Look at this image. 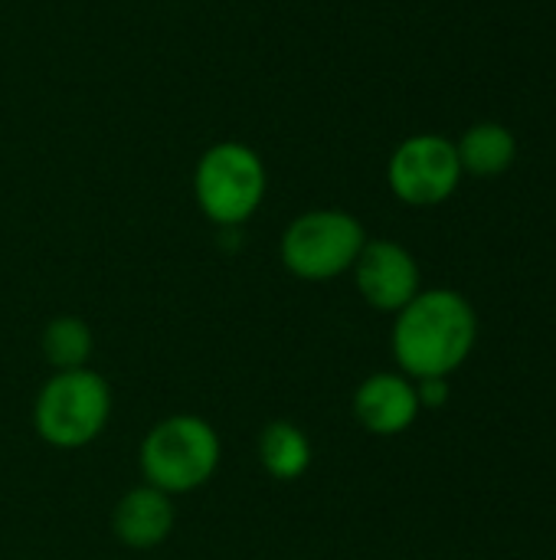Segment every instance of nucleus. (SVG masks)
<instances>
[{
	"instance_id": "nucleus-1",
	"label": "nucleus",
	"mask_w": 556,
	"mask_h": 560,
	"mask_svg": "<svg viewBox=\"0 0 556 560\" xmlns=\"http://www.w3.org/2000/svg\"><path fill=\"white\" fill-rule=\"evenodd\" d=\"M478 315L456 289H419V295L393 315L390 351L397 371L423 377H452L475 351Z\"/></svg>"
},
{
	"instance_id": "nucleus-2",
	"label": "nucleus",
	"mask_w": 556,
	"mask_h": 560,
	"mask_svg": "<svg viewBox=\"0 0 556 560\" xmlns=\"http://www.w3.org/2000/svg\"><path fill=\"white\" fill-rule=\"evenodd\" d=\"M223 463L220 430L197 413H170L157 420L138 450L141 482L164 495H193L206 489Z\"/></svg>"
},
{
	"instance_id": "nucleus-3",
	"label": "nucleus",
	"mask_w": 556,
	"mask_h": 560,
	"mask_svg": "<svg viewBox=\"0 0 556 560\" xmlns=\"http://www.w3.org/2000/svg\"><path fill=\"white\" fill-rule=\"evenodd\" d=\"M115 397L108 381L88 364L75 371H52L33 400L36 436L62 453L92 446L111 423Z\"/></svg>"
},
{
	"instance_id": "nucleus-4",
	"label": "nucleus",
	"mask_w": 556,
	"mask_h": 560,
	"mask_svg": "<svg viewBox=\"0 0 556 560\" xmlns=\"http://www.w3.org/2000/svg\"><path fill=\"white\" fill-rule=\"evenodd\" d=\"M269 190V171L256 148L242 141L210 144L193 167V197L200 213L223 230L249 223Z\"/></svg>"
},
{
	"instance_id": "nucleus-5",
	"label": "nucleus",
	"mask_w": 556,
	"mask_h": 560,
	"mask_svg": "<svg viewBox=\"0 0 556 560\" xmlns=\"http://www.w3.org/2000/svg\"><path fill=\"white\" fill-rule=\"evenodd\" d=\"M367 240L364 223L347 210H305L282 230L279 259L301 282H334L354 269Z\"/></svg>"
},
{
	"instance_id": "nucleus-6",
	"label": "nucleus",
	"mask_w": 556,
	"mask_h": 560,
	"mask_svg": "<svg viewBox=\"0 0 556 560\" xmlns=\"http://www.w3.org/2000/svg\"><path fill=\"white\" fill-rule=\"evenodd\" d=\"M462 164H459V151L456 141H449L446 135H410L406 141H400L387 161V184L390 194L406 203V207H439L446 203L459 184H462Z\"/></svg>"
},
{
	"instance_id": "nucleus-7",
	"label": "nucleus",
	"mask_w": 556,
	"mask_h": 560,
	"mask_svg": "<svg viewBox=\"0 0 556 560\" xmlns=\"http://www.w3.org/2000/svg\"><path fill=\"white\" fill-rule=\"evenodd\" d=\"M351 276H354L357 295L374 312H383V315H397L423 289V272H419L416 256L397 240H367Z\"/></svg>"
},
{
	"instance_id": "nucleus-8",
	"label": "nucleus",
	"mask_w": 556,
	"mask_h": 560,
	"mask_svg": "<svg viewBox=\"0 0 556 560\" xmlns=\"http://www.w3.org/2000/svg\"><path fill=\"white\" fill-rule=\"evenodd\" d=\"M351 413L370 436H403L423 413L416 381L400 371H377L357 384Z\"/></svg>"
},
{
	"instance_id": "nucleus-9",
	"label": "nucleus",
	"mask_w": 556,
	"mask_h": 560,
	"mask_svg": "<svg viewBox=\"0 0 556 560\" xmlns=\"http://www.w3.org/2000/svg\"><path fill=\"white\" fill-rule=\"evenodd\" d=\"M177 525L174 499L154 486H131L111 509V535L118 545L131 551H154L161 548Z\"/></svg>"
},
{
	"instance_id": "nucleus-10",
	"label": "nucleus",
	"mask_w": 556,
	"mask_h": 560,
	"mask_svg": "<svg viewBox=\"0 0 556 560\" xmlns=\"http://www.w3.org/2000/svg\"><path fill=\"white\" fill-rule=\"evenodd\" d=\"M256 456L269 479L298 482L301 476H308V469L315 463V446H311V436L298 423L272 420L262 427V433L256 440Z\"/></svg>"
},
{
	"instance_id": "nucleus-11",
	"label": "nucleus",
	"mask_w": 556,
	"mask_h": 560,
	"mask_svg": "<svg viewBox=\"0 0 556 560\" xmlns=\"http://www.w3.org/2000/svg\"><path fill=\"white\" fill-rule=\"evenodd\" d=\"M462 174L472 177H498L505 174L518 158V138L501 121H475L465 128V135L456 141Z\"/></svg>"
},
{
	"instance_id": "nucleus-12",
	"label": "nucleus",
	"mask_w": 556,
	"mask_h": 560,
	"mask_svg": "<svg viewBox=\"0 0 556 560\" xmlns=\"http://www.w3.org/2000/svg\"><path fill=\"white\" fill-rule=\"evenodd\" d=\"M39 351L49 371H75L88 368L95 354V335L79 315H56L39 331Z\"/></svg>"
},
{
	"instance_id": "nucleus-13",
	"label": "nucleus",
	"mask_w": 556,
	"mask_h": 560,
	"mask_svg": "<svg viewBox=\"0 0 556 560\" xmlns=\"http://www.w3.org/2000/svg\"><path fill=\"white\" fill-rule=\"evenodd\" d=\"M416 397H419L423 410H439L449 404L452 384H449V377H423V381H416Z\"/></svg>"
}]
</instances>
